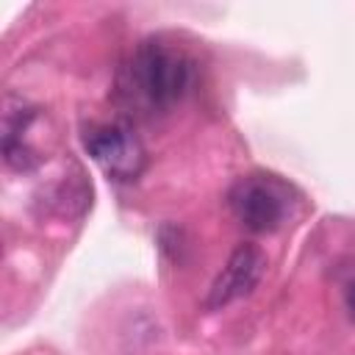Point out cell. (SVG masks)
<instances>
[{
	"label": "cell",
	"mask_w": 355,
	"mask_h": 355,
	"mask_svg": "<svg viewBox=\"0 0 355 355\" xmlns=\"http://www.w3.org/2000/svg\"><path fill=\"white\" fill-rule=\"evenodd\" d=\"M83 141L94 164L114 180H136L147 166V150L141 139L122 122L94 125Z\"/></svg>",
	"instance_id": "3"
},
{
	"label": "cell",
	"mask_w": 355,
	"mask_h": 355,
	"mask_svg": "<svg viewBox=\"0 0 355 355\" xmlns=\"http://www.w3.org/2000/svg\"><path fill=\"white\" fill-rule=\"evenodd\" d=\"M33 114H36V108L31 103H25L17 94H8L6 97V105H3V141L22 139V133L31 125Z\"/></svg>",
	"instance_id": "5"
},
{
	"label": "cell",
	"mask_w": 355,
	"mask_h": 355,
	"mask_svg": "<svg viewBox=\"0 0 355 355\" xmlns=\"http://www.w3.org/2000/svg\"><path fill=\"white\" fill-rule=\"evenodd\" d=\"M344 300H347V313H349V319L355 322V280L347 286V297H344Z\"/></svg>",
	"instance_id": "7"
},
{
	"label": "cell",
	"mask_w": 355,
	"mask_h": 355,
	"mask_svg": "<svg viewBox=\"0 0 355 355\" xmlns=\"http://www.w3.org/2000/svg\"><path fill=\"white\" fill-rule=\"evenodd\" d=\"M263 272H266L263 250L255 247V244H239L230 252V258L222 266V272L216 275V280L211 283L208 297H205V308L216 311V308H225V305L247 297L261 283Z\"/></svg>",
	"instance_id": "4"
},
{
	"label": "cell",
	"mask_w": 355,
	"mask_h": 355,
	"mask_svg": "<svg viewBox=\"0 0 355 355\" xmlns=\"http://www.w3.org/2000/svg\"><path fill=\"white\" fill-rule=\"evenodd\" d=\"M191 58L164 42H141L125 69L128 92L147 108H172L191 86Z\"/></svg>",
	"instance_id": "1"
},
{
	"label": "cell",
	"mask_w": 355,
	"mask_h": 355,
	"mask_svg": "<svg viewBox=\"0 0 355 355\" xmlns=\"http://www.w3.org/2000/svg\"><path fill=\"white\" fill-rule=\"evenodd\" d=\"M227 202L236 219L252 233H272L288 214V194L283 183L269 175H247L236 180Z\"/></svg>",
	"instance_id": "2"
},
{
	"label": "cell",
	"mask_w": 355,
	"mask_h": 355,
	"mask_svg": "<svg viewBox=\"0 0 355 355\" xmlns=\"http://www.w3.org/2000/svg\"><path fill=\"white\" fill-rule=\"evenodd\" d=\"M3 155H6V164L17 172H31L36 164H39V155L36 150H31L22 139H8L3 141Z\"/></svg>",
	"instance_id": "6"
}]
</instances>
